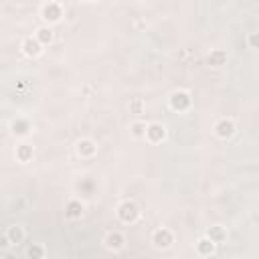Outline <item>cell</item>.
I'll use <instances>...</instances> for the list:
<instances>
[{
  "mask_svg": "<svg viewBox=\"0 0 259 259\" xmlns=\"http://www.w3.org/2000/svg\"><path fill=\"white\" fill-rule=\"evenodd\" d=\"M37 51H38V45L33 43V41H28L27 43V53H37Z\"/></svg>",
  "mask_w": 259,
  "mask_h": 259,
  "instance_id": "7",
  "label": "cell"
},
{
  "mask_svg": "<svg viewBox=\"0 0 259 259\" xmlns=\"http://www.w3.org/2000/svg\"><path fill=\"white\" fill-rule=\"evenodd\" d=\"M251 43L253 45H259V37H251Z\"/></svg>",
  "mask_w": 259,
  "mask_h": 259,
  "instance_id": "15",
  "label": "cell"
},
{
  "mask_svg": "<svg viewBox=\"0 0 259 259\" xmlns=\"http://www.w3.org/2000/svg\"><path fill=\"white\" fill-rule=\"evenodd\" d=\"M198 249H201L202 253H211V251H213V243H211V241H201Z\"/></svg>",
  "mask_w": 259,
  "mask_h": 259,
  "instance_id": "5",
  "label": "cell"
},
{
  "mask_svg": "<svg viewBox=\"0 0 259 259\" xmlns=\"http://www.w3.org/2000/svg\"><path fill=\"white\" fill-rule=\"evenodd\" d=\"M77 209H79L77 205H71V206H69V215H73V217H75V215H79V211H77Z\"/></svg>",
  "mask_w": 259,
  "mask_h": 259,
  "instance_id": "11",
  "label": "cell"
},
{
  "mask_svg": "<svg viewBox=\"0 0 259 259\" xmlns=\"http://www.w3.org/2000/svg\"><path fill=\"white\" fill-rule=\"evenodd\" d=\"M10 237H12L14 241H18V239H20V231H18V229H12V231H10Z\"/></svg>",
  "mask_w": 259,
  "mask_h": 259,
  "instance_id": "9",
  "label": "cell"
},
{
  "mask_svg": "<svg viewBox=\"0 0 259 259\" xmlns=\"http://www.w3.org/2000/svg\"><path fill=\"white\" fill-rule=\"evenodd\" d=\"M156 241H158V245H168V241H170V237H168V233H158Z\"/></svg>",
  "mask_w": 259,
  "mask_h": 259,
  "instance_id": "6",
  "label": "cell"
},
{
  "mask_svg": "<svg viewBox=\"0 0 259 259\" xmlns=\"http://www.w3.org/2000/svg\"><path fill=\"white\" fill-rule=\"evenodd\" d=\"M150 136H152L154 140H158V138L164 136V130H162L160 126H152V128H150Z\"/></svg>",
  "mask_w": 259,
  "mask_h": 259,
  "instance_id": "4",
  "label": "cell"
},
{
  "mask_svg": "<svg viewBox=\"0 0 259 259\" xmlns=\"http://www.w3.org/2000/svg\"><path fill=\"white\" fill-rule=\"evenodd\" d=\"M172 103H174V107H184V105L188 103V99H186V95H184V93H176L174 99H172Z\"/></svg>",
  "mask_w": 259,
  "mask_h": 259,
  "instance_id": "2",
  "label": "cell"
},
{
  "mask_svg": "<svg viewBox=\"0 0 259 259\" xmlns=\"http://www.w3.org/2000/svg\"><path fill=\"white\" fill-rule=\"evenodd\" d=\"M122 217L124 219H134V217H136V206H134V205H124Z\"/></svg>",
  "mask_w": 259,
  "mask_h": 259,
  "instance_id": "1",
  "label": "cell"
},
{
  "mask_svg": "<svg viewBox=\"0 0 259 259\" xmlns=\"http://www.w3.org/2000/svg\"><path fill=\"white\" fill-rule=\"evenodd\" d=\"M221 59H223V55H221V53H217L213 59H209V61H211V63H217V61H221Z\"/></svg>",
  "mask_w": 259,
  "mask_h": 259,
  "instance_id": "13",
  "label": "cell"
},
{
  "mask_svg": "<svg viewBox=\"0 0 259 259\" xmlns=\"http://www.w3.org/2000/svg\"><path fill=\"white\" fill-rule=\"evenodd\" d=\"M28 255L34 257V259H37V257H41V249H38V247H31V249H28Z\"/></svg>",
  "mask_w": 259,
  "mask_h": 259,
  "instance_id": "8",
  "label": "cell"
},
{
  "mask_svg": "<svg viewBox=\"0 0 259 259\" xmlns=\"http://www.w3.org/2000/svg\"><path fill=\"white\" fill-rule=\"evenodd\" d=\"M213 237H217V239H219V237H223V233H221V229H215V231H213Z\"/></svg>",
  "mask_w": 259,
  "mask_h": 259,
  "instance_id": "14",
  "label": "cell"
},
{
  "mask_svg": "<svg viewBox=\"0 0 259 259\" xmlns=\"http://www.w3.org/2000/svg\"><path fill=\"white\" fill-rule=\"evenodd\" d=\"M231 132H233V124L231 122L219 124V134H221V136H231Z\"/></svg>",
  "mask_w": 259,
  "mask_h": 259,
  "instance_id": "3",
  "label": "cell"
},
{
  "mask_svg": "<svg viewBox=\"0 0 259 259\" xmlns=\"http://www.w3.org/2000/svg\"><path fill=\"white\" fill-rule=\"evenodd\" d=\"M109 245H114V247H119V237H109Z\"/></svg>",
  "mask_w": 259,
  "mask_h": 259,
  "instance_id": "10",
  "label": "cell"
},
{
  "mask_svg": "<svg viewBox=\"0 0 259 259\" xmlns=\"http://www.w3.org/2000/svg\"><path fill=\"white\" fill-rule=\"evenodd\" d=\"M41 38H43V41H49V38H51V31H41Z\"/></svg>",
  "mask_w": 259,
  "mask_h": 259,
  "instance_id": "12",
  "label": "cell"
}]
</instances>
